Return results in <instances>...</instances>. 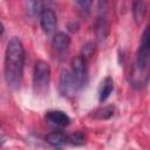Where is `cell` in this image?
Wrapping results in <instances>:
<instances>
[{
	"mask_svg": "<svg viewBox=\"0 0 150 150\" xmlns=\"http://www.w3.org/2000/svg\"><path fill=\"white\" fill-rule=\"evenodd\" d=\"M25 66V48L21 40L13 36L7 42L5 52V80L12 89H19Z\"/></svg>",
	"mask_w": 150,
	"mask_h": 150,
	"instance_id": "6da1fadb",
	"label": "cell"
},
{
	"mask_svg": "<svg viewBox=\"0 0 150 150\" xmlns=\"http://www.w3.org/2000/svg\"><path fill=\"white\" fill-rule=\"evenodd\" d=\"M50 80V66L43 60H38L33 70V87L35 93H45Z\"/></svg>",
	"mask_w": 150,
	"mask_h": 150,
	"instance_id": "7a4b0ae2",
	"label": "cell"
},
{
	"mask_svg": "<svg viewBox=\"0 0 150 150\" xmlns=\"http://www.w3.org/2000/svg\"><path fill=\"white\" fill-rule=\"evenodd\" d=\"M149 60H150V39H149V27H146L143 32L141 45L136 54L137 70L141 73L146 71L149 67Z\"/></svg>",
	"mask_w": 150,
	"mask_h": 150,
	"instance_id": "3957f363",
	"label": "cell"
},
{
	"mask_svg": "<svg viewBox=\"0 0 150 150\" xmlns=\"http://www.w3.org/2000/svg\"><path fill=\"white\" fill-rule=\"evenodd\" d=\"M77 81L75 76L73 75L71 70L69 69H62L60 74L59 80V91L63 97H71L75 95V93L79 89Z\"/></svg>",
	"mask_w": 150,
	"mask_h": 150,
	"instance_id": "277c9868",
	"label": "cell"
},
{
	"mask_svg": "<svg viewBox=\"0 0 150 150\" xmlns=\"http://www.w3.org/2000/svg\"><path fill=\"white\" fill-rule=\"evenodd\" d=\"M71 73L75 76L79 87H83L87 83L88 77V70H87V60L81 56L76 55L71 60Z\"/></svg>",
	"mask_w": 150,
	"mask_h": 150,
	"instance_id": "5b68a950",
	"label": "cell"
},
{
	"mask_svg": "<svg viewBox=\"0 0 150 150\" xmlns=\"http://www.w3.org/2000/svg\"><path fill=\"white\" fill-rule=\"evenodd\" d=\"M39 18H40V26L46 34H52L55 32L57 26V18L53 9L42 8Z\"/></svg>",
	"mask_w": 150,
	"mask_h": 150,
	"instance_id": "8992f818",
	"label": "cell"
},
{
	"mask_svg": "<svg viewBox=\"0 0 150 150\" xmlns=\"http://www.w3.org/2000/svg\"><path fill=\"white\" fill-rule=\"evenodd\" d=\"M46 122L54 128H64L70 123V117L61 110H49L46 114Z\"/></svg>",
	"mask_w": 150,
	"mask_h": 150,
	"instance_id": "52a82bcc",
	"label": "cell"
},
{
	"mask_svg": "<svg viewBox=\"0 0 150 150\" xmlns=\"http://www.w3.org/2000/svg\"><path fill=\"white\" fill-rule=\"evenodd\" d=\"M70 36L68 34H66L64 32H59L53 36L52 40V45L54 47L55 50L57 52H64L66 49H68V47L70 46Z\"/></svg>",
	"mask_w": 150,
	"mask_h": 150,
	"instance_id": "ba28073f",
	"label": "cell"
},
{
	"mask_svg": "<svg viewBox=\"0 0 150 150\" xmlns=\"http://www.w3.org/2000/svg\"><path fill=\"white\" fill-rule=\"evenodd\" d=\"M94 30H95V35L98 41H103L107 39V36L109 34V23L104 16L97 18L95 26H94Z\"/></svg>",
	"mask_w": 150,
	"mask_h": 150,
	"instance_id": "9c48e42d",
	"label": "cell"
},
{
	"mask_svg": "<svg viewBox=\"0 0 150 150\" xmlns=\"http://www.w3.org/2000/svg\"><path fill=\"white\" fill-rule=\"evenodd\" d=\"M146 2L144 0H135L132 4V15L135 19V22L137 25H141L145 18L146 14Z\"/></svg>",
	"mask_w": 150,
	"mask_h": 150,
	"instance_id": "30bf717a",
	"label": "cell"
},
{
	"mask_svg": "<svg viewBox=\"0 0 150 150\" xmlns=\"http://www.w3.org/2000/svg\"><path fill=\"white\" fill-rule=\"evenodd\" d=\"M112 90H114V80L110 76H108V77H105L102 81V83L100 86V89H98V98H100V102H104L110 96V94L112 93Z\"/></svg>",
	"mask_w": 150,
	"mask_h": 150,
	"instance_id": "8fae6325",
	"label": "cell"
},
{
	"mask_svg": "<svg viewBox=\"0 0 150 150\" xmlns=\"http://www.w3.org/2000/svg\"><path fill=\"white\" fill-rule=\"evenodd\" d=\"M46 141L53 146H62L67 143V135L61 131H53L46 136Z\"/></svg>",
	"mask_w": 150,
	"mask_h": 150,
	"instance_id": "7c38bea8",
	"label": "cell"
},
{
	"mask_svg": "<svg viewBox=\"0 0 150 150\" xmlns=\"http://www.w3.org/2000/svg\"><path fill=\"white\" fill-rule=\"evenodd\" d=\"M114 107L112 105H103L97 108L96 110L93 111L91 117L95 120H109L112 115H114Z\"/></svg>",
	"mask_w": 150,
	"mask_h": 150,
	"instance_id": "4fadbf2b",
	"label": "cell"
},
{
	"mask_svg": "<svg viewBox=\"0 0 150 150\" xmlns=\"http://www.w3.org/2000/svg\"><path fill=\"white\" fill-rule=\"evenodd\" d=\"M25 9L27 14L32 18L40 15V12L42 11L41 0H25Z\"/></svg>",
	"mask_w": 150,
	"mask_h": 150,
	"instance_id": "5bb4252c",
	"label": "cell"
},
{
	"mask_svg": "<svg viewBox=\"0 0 150 150\" xmlns=\"http://www.w3.org/2000/svg\"><path fill=\"white\" fill-rule=\"evenodd\" d=\"M67 142L71 145H82L86 143V135L82 131H75L70 135H67Z\"/></svg>",
	"mask_w": 150,
	"mask_h": 150,
	"instance_id": "9a60e30c",
	"label": "cell"
},
{
	"mask_svg": "<svg viewBox=\"0 0 150 150\" xmlns=\"http://www.w3.org/2000/svg\"><path fill=\"white\" fill-rule=\"evenodd\" d=\"M95 49H96V43L93 42V41H88L86 42L83 46H82V49H81V56H83L86 60H89L93 57L94 53H95Z\"/></svg>",
	"mask_w": 150,
	"mask_h": 150,
	"instance_id": "2e32d148",
	"label": "cell"
},
{
	"mask_svg": "<svg viewBox=\"0 0 150 150\" xmlns=\"http://www.w3.org/2000/svg\"><path fill=\"white\" fill-rule=\"evenodd\" d=\"M76 6L82 11H88L93 4V0H75Z\"/></svg>",
	"mask_w": 150,
	"mask_h": 150,
	"instance_id": "e0dca14e",
	"label": "cell"
},
{
	"mask_svg": "<svg viewBox=\"0 0 150 150\" xmlns=\"http://www.w3.org/2000/svg\"><path fill=\"white\" fill-rule=\"evenodd\" d=\"M5 142H6V137H5V136H2V135H0V148L5 144Z\"/></svg>",
	"mask_w": 150,
	"mask_h": 150,
	"instance_id": "ac0fdd59",
	"label": "cell"
},
{
	"mask_svg": "<svg viewBox=\"0 0 150 150\" xmlns=\"http://www.w3.org/2000/svg\"><path fill=\"white\" fill-rule=\"evenodd\" d=\"M2 33H4V25L0 22V35H1Z\"/></svg>",
	"mask_w": 150,
	"mask_h": 150,
	"instance_id": "d6986e66",
	"label": "cell"
}]
</instances>
